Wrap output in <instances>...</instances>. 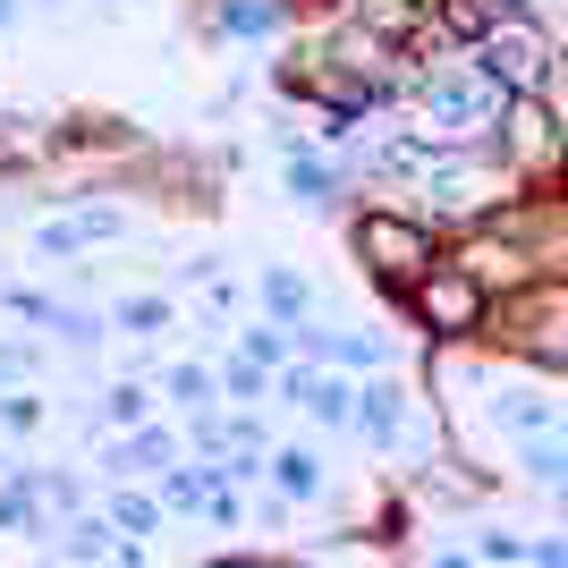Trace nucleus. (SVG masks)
<instances>
[{"label": "nucleus", "mask_w": 568, "mask_h": 568, "mask_svg": "<svg viewBox=\"0 0 568 568\" xmlns=\"http://www.w3.org/2000/svg\"><path fill=\"white\" fill-rule=\"evenodd\" d=\"M272 18H281V0H221V26H230V34H263Z\"/></svg>", "instance_id": "obj_5"}, {"label": "nucleus", "mask_w": 568, "mask_h": 568, "mask_svg": "<svg viewBox=\"0 0 568 568\" xmlns=\"http://www.w3.org/2000/svg\"><path fill=\"white\" fill-rule=\"evenodd\" d=\"M500 102H509V85H500L493 69H475V77H442V85L425 94V111L442 119V136H467L475 119H484V111H500Z\"/></svg>", "instance_id": "obj_4"}, {"label": "nucleus", "mask_w": 568, "mask_h": 568, "mask_svg": "<svg viewBox=\"0 0 568 568\" xmlns=\"http://www.w3.org/2000/svg\"><path fill=\"white\" fill-rule=\"evenodd\" d=\"M356 255H365L374 281L407 288L416 272H433V230H425V221H399V213H365V221H356Z\"/></svg>", "instance_id": "obj_3"}, {"label": "nucleus", "mask_w": 568, "mask_h": 568, "mask_svg": "<svg viewBox=\"0 0 568 568\" xmlns=\"http://www.w3.org/2000/svg\"><path fill=\"white\" fill-rule=\"evenodd\" d=\"M281 484H288V493H314V458L288 450V458H281Z\"/></svg>", "instance_id": "obj_6"}, {"label": "nucleus", "mask_w": 568, "mask_h": 568, "mask_svg": "<svg viewBox=\"0 0 568 568\" xmlns=\"http://www.w3.org/2000/svg\"><path fill=\"white\" fill-rule=\"evenodd\" d=\"M551 60H560V51H551V34L535 18H493L484 26V69H493L509 94H544Z\"/></svg>", "instance_id": "obj_2"}, {"label": "nucleus", "mask_w": 568, "mask_h": 568, "mask_svg": "<svg viewBox=\"0 0 568 568\" xmlns=\"http://www.w3.org/2000/svg\"><path fill=\"white\" fill-rule=\"evenodd\" d=\"M407 306H416V323H425V332L467 339V332H484V323H493V288L475 281L467 263H433V272H416V281H407Z\"/></svg>", "instance_id": "obj_1"}]
</instances>
